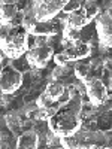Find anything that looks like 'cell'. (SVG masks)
I'll return each instance as SVG.
<instances>
[{
	"label": "cell",
	"mask_w": 112,
	"mask_h": 149,
	"mask_svg": "<svg viewBox=\"0 0 112 149\" xmlns=\"http://www.w3.org/2000/svg\"><path fill=\"white\" fill-rule=\"evenodd\" d=\"M17 149H39V139L33 130L24 131L17 143Z\"/></svg>",
	"instance_id": "30bf717a"
},
{
	"label": "cell",
	"mask_w": 112,
	"mask_h": 149,
	"mask_svg": "<svg viewBox=\"0 0 112 149\" xmlns=\"http://www.w3.org/2000/svg\"><path fill=\"white\" fill-rule=\"evenodd\" d=\"M73 73H75V78L84 82L91 73L88 61H76V63H73Z\"/></svg>",
	"instance_id": "4fadbf2b"
},
{
	"label": "cell",
	"mask_w": 112,
	"mask_h": 149,
	"mask_svg": "<svg viewBox=\"0 0 112 149\" xmlns=\"http://www.w3.org/2000/svg\"><path fill=\"white\" fill-rule=\"evenodd\" d=\"M82 8L85 9V12H87V18L90 19V22H91L93 18H97L99 15L102 14L100 5H99L97 2H84Z\"/></svg>",
	"instance_id": "9a60e30c"
},
{
	"label": "cell",
	"mask_w": 112,
	"mask_h": 149,
	"mask_svg": "<svg viewBox=\"0 0 112 149\" xmlns=\"http://www.w3.org/2000/svg\"><path fill=\"white\" fill-rule=\"evenodd\" d=\"M43 93L55 103V102H58L60 98L63 97V94H64V85L61 82H57V81H48Z\"/></svg>",
	"instance_id": "8fae6325"
},
{
	"label": "cell",
	"mask_w": 112,
	"mask_h": 149,
	"mask_svg": "<svg viewBox=\"0 0 112 149\" xmlns=\"http://www.w3.org/2000/svg\"><path fill=\"white\" fill-rule=\"evenodd\" d=\"M91 51H93L91 43H87V42H82V40L69 43L63 49V52L67 55V58L72 63H76V61H82L85 58H88L91 55Z\"/></svg>",
	"instance_id": "ba28073f"
},
{
	"label": "cell",
	"mask_w": 112,
	"mask_h": 149,
	"mask_svg": "<svg viewBox=\"0 0 112 149\" xmlns=\"http://www.w3.org/2000/svg\"><path fill=\"white\" fill-rule=\"evenodd\" d=\"M60 143H61V146H63L64 149H81V142L76 137V134L60 137Z\"/></svg>",
	"instance_id": "e0dca14e"
},
{
	"label": "cell",
	"mask_w": 112,
	"mask_h": 149,
	"mask_svg": "<svg viewBox=\"0 0 112 149\" xmlns=\"http://www.w3.org/2000/svg\"><path fill=\"white\" fill-rule=\"evenodd\" d=\"M81 122L82 121L79 115L73 113L70 110H66V109H60L58 113H55L48 121V125L52 133H55L60 137H64V136L76 134L81 128Z\"/></svg>",
	"instance_id": "7a4b0ae2"
},
{
	"label": "cell",
	"mask_w": 112,
	"mask_h": 149,
	"mask_svg": "<svg viewBox=\"0 0 112 149\" xmlns=\"http://www.w3.org/2000/svg\"><path fill=\"white\" fill-rule=\"evenodd\" d=\"M66 6V0H42L36 2V21L46 22L58 17Z\"/></svg>",
	"instance_id": "5b68a950"
},
{
	"label": "cell",
	"mask_w": 112,
	"mask_h": 149,
	"mask_svg": "<svg viewBox=\"0 0 112 149\" xmlns=\"http://www.w3.org/2000/svg\"><path fill=\"white\" fill-rule=\"evenodd\" d=\"M82 5H84V2H79V0H75V2H66V6L63 8V12L61 14H66V15H69V14H72V12H75V10H78L79 8H82Z\"/></svg>",
	"instance_id": "ac0fdd59"
},
{
	"label": "cell",
	"mask_w": 112,
	"mask_h": 149,
	"mask_svg": "<svg viewBox=\"0 0 112 149\" xmlns=\"http://www.w3.org/2000/svg\"><path fill=\"white\" fill-rule=\"evenodd\" d=\"M54 57V48L52 46H37V48H30L26 52L27 63L30 69H45L49 60Z\"/></svg>",
	"instance_id": "8992f818"
},
{
	"label": "cell",
	"mask_w": 112,
	"mask_h": 149,
	"mask_svg": "<svg viewBox=\"0 0 112 149\" xmlns=\"http://www.w3.org/2000/svg\"><path fill=\"white\" fill-rule=\"evenodd\" d=\"M96 30L100 45L112 48V17L108 12H102L96 18Z\"/></svg>",
	"instance_id": "52a82bcc"
},
{
	"label": "cell",
	"mask_w": 112,
	"mask_h": 149,
	"mask_svg": "<svg viewBox=\"0 0 112 149\" xmlns=\"http://www.w3.org/2000/svg\"><path fill=\"white\" fill-rule=\"evenodd\" d=\"M64 40L73 43V42H78L81 40V30L78 29H73V27H69V26H64L63 27V34H61Z\"/></svg>",
	"instance_id": "2e32d148"
},
{
	"label": "cell",
	"mask_w": 112,
	"mask_h": 149,
	"mask_svg": "<svg viewBox=\"0 0 112 149\" xmlns=\"http://www.w3.org/2000/svg\"><path fill=\"white\" fill-rule=\"evenodd\" d=\"M24 84V73L17 70L10 63H8L0 74V90L3 94L14 95Z\"/></svg>",
	"instance_id": "3957f363"
},
{
	"label": "cell",
	"mask_w": 112,
	"mask_h": 149,
	"mask_svg": "<svg viewBox=\"0 0 112 149\" xmlns=\"http://www.w3.org/2000/svg\"><path fill=\"white\" fill-rule=\"evenodd\" d=\"M18 2L9 3V5H2L0 6V18H2V24H10L18 14Z\"/></svg>",
	"instance_id": "7c38bea8"
},
{
	"label": "cell",
	"mask_w": 112,
	"mask_h": 149,
	"mask_svg": "<svg viewBox=\"0 0 112 149\" xmlns=\"http://www.w3.org/2000/svg\"><path fill=\"white\" fill-rule=\"evenodd\" d=\"M90 24V19L87 18V12L84 8H79L78 10L72 12V14L67 15V19H66V26L69 27H73V29H84L85 26H88Z\"/></svg>",
	"instance_id": "9c48e42d"
},
{
	"label": "cell",
	"mask_w": 112,
	"mask_h": 149,
	"mask_svg": "<svg viewBox=\"0 0 112 149\" xmlns=\"http://www.w3.org/2000/svg\"><path fill=\"white\" fill-rule=\"evenodd\" d=\"M54 61H55V66H70V64H73L63 51L54 54Z\"/></svg>",
	"instance_id": "ffe728a7"
},
{
	"label": "cell",
	"mask_w": 112,
	"mask_h": 149,
	"mask_svg": "<svg viewBox=\"0 0 112 149\" xmlns=\"http://www.w3.org/2000/svg\"><path fill=\"white\" fill-rule=\"evenodd\" d=\"M34 102H36V104H37V107H39V109H42V107H48V106H51V104L54 103V102H52L51 98H49L43 91L36 97V100H34Z\"/></svg>",
	"instance_id": "d6986e66"
},
{
	"label": "cell",
	"mask_w": 112,
	"mask_h": 149,
	"mask_svg": "<svg viewBox=\"0 0 112 149\" xmlns=\"http://www.w3.org/2000/svg\"><path fill=\"white\" fill-rule=\"evenodd\" d=\"M85 86V94L88 97V100L93 106H102L109 97V91L102 82V79L96 78L93 73H90V76L87 78L84 82Z\"/></svg>",
	"instance_id": "277c9868"
},
{
	"label": "cell",
	"mask_w": 112,
	"mask_h": 149,
	"mask_svg": "<svg viewBox=\"0 0 112 149\" xmlns=\"http://www.w3.org/2000/svg\"><path fill=\"white\" fill-rule=\"evenodd\" d=\"M0 49L9 60L24 57L29 51V33L22 27L0 24Z\"/></svg>",
	"instance_id": "6da1fadb"
},
{
	"label": "cell",
	"mask_w": 112,
	"mask_h": 149,
	"mask_svg": "<svg viewBox=\"0 0 112 149\" xmlns=\"http://www.w3.org/2000/svg\"><path fill=\"white\" fill-rule=\"evenodd\" d=\"M60 104L55 102L52 103L51 106H48V107H42L36 112V119H39V121H49L55 113H58L60 112Z\"/></svg>",
	"instance_id": "5bb4252c"
},
{
	"label": "cell",
	"mask_w": 112,
	"mask_h": 149,
	"mask_svg": "<svg viewBox=\"0 0 112 149\" xmlns=\"http://www.w3.org/2000/svg\"><path fill=\"white\" fill-rule=\"evenodd\" d=\"M111 131H112V125H111Z\"/></svg>",
	"instance_id": "44dd1931"
}]
</instances>
